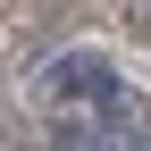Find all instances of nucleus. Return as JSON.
<instances>
[{"label":"nucleus","instance_id":"nucleus-1","mask_svg":"<svg viewBox=\"0 0 151 151\" xmlns=\"http://www.w3.org/2000/svg\"><path fill=\"white\" fill-rule=\"evenodd\" d=\"M34 101H42L50 118H101V109H126V101H143V92L118 76V59H109L101 42H76V50H50V59L34 67Z\"/></svg>","mask_w":151,"mask_h":151},{"label":"nucleus","instance_id":"nucleus-2","mask_svg":"<svg viewBox=\"0 0 151 151\" xmlns=\"http://www.w3.org/2000/svg\"><path fill=\"white\" fill-rule=\"evenodd\" d=\"M50 151H151V101L101 109V118H50Z\"/></svg>","mask_w":151,"mask_h":151}]
</instances>
